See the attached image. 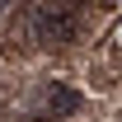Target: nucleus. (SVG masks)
Instances as JSON below:
<instances>
[{
    "label": "nucleus",
    "instance_id": "nucleus-1",
    "mask_svg": "<svg viewBox=\"0 0 122 122\" xmlns=\"http://www.w3.org/2000/svg\"><path fill=\"white\" fill-rule=\"evenodd\" d=\"M80 24H85V14L71 0H33L28 19H24L28 38H38V42H75Z\"/></svg>",
    "mask_w": 122,
    "mask_h": 122
},
{
    "label": "nucleus",
    "instance_id": "nucleus-2",
    "mask_svg": "<svg viewBox=\"0 0 122 122\" xmlns=\"http://www.w3.org/2000/svg\"><path fill=\"white\" fill-rule=\"evenodd\" d=\"M80 108V94L66 89V85H56V80H47L42 89H33L28 99V117H71Z\"/></svg>",
    "mask_w": 122,
    "mask_h": 122
},
{
    "label": "nucleus",
    "instance_id": "nucleus-3",
    "mask_svg": "<svg viewBox=\"0 0 122 122\" xmlns=\"http://www.w3.org/2000/svg\"><path fill=\"white\" fill-rule=\"evenodd\" d=\"M10 5H14V0H0V14H5V10H10Z\"/></svg>",
    "mask_w": 122,
    "mask_h": 122
},
{
    "label": "nucleus",
    "instance_id": "nucleus-4",
    "mask_svg": "<svg viewBox=\"0 0 122 122\" xmlns=\"http://www.w3.org/2000/svg\"><path fill=\"white\" fill-rule=\"evenodd\" d=\"M117 42H122V24H117Z\"/></svg>",
    "mask_w": 122,
    "mask_h": 122
},
{
    "label": "nucleus",
    "instance_id": "nucleus-5",
    "mask_svg": "<svg viewBox=\"0 0 122 122\" xmlns=\"http://www.w3.org/2000/svg\"><path fill=\"white\" fill-rule=\"evenodd\" d=\"M71 5H80V0H71Z\"/></svg>",
    "mask_w": 122,
    "mask_h": 122
}]
</instances>
